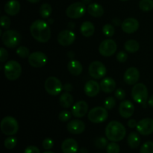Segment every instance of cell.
<instances>
[{
    "mask_svg": "<svg viewBox=\"0 0 153 153\" xmlns=\"http://www.w3.org/2000/svg\"><path fill=\"white\" fill-rule=\"evenodd\" d=\"M30 32L34 40L40 43H47L51 37V30L48 22L37 19L30 26Z\"/></svg>",
    "mask_w": 153,
    "mask_h": 153,
    "instance_id": "cell-1",
    "label": "cell"
},
{
    "mask_svg": "<svg viewBox=\"0 0 153 153\" xmlns=\"http://www.w3.org/2000/svg\"><path fill=\"white\" fill-rule=\"evenodd\" d=\"M126 134L125 126L118 121H111L105 128V136L111 142H119L123 140Z\"/></svg>",
    "mask_w": 153,
    "mask_h": 153,
    "instance_id": "cell-2",
    "label": "cell"
},
{
    "mask_svg": "<svg viewBox=\"0 0 153 153\" xmlns=\"http://www.w3.org/2000/svg\"><path fill=\"white\" fill-rule=\"evenodd\" d=\"M131 97L135 102L146 107L148 102V90L143 83H137L134 85L131 90Z\"/></svg>",
    "mask_w": 153,
    "mask_h": 153,
    "instance_id": "cell-3",
    "label": "cell"
},
{
    "mask_svg": "<svg viewBox=\"0 0 153 153\" xmlns=\"http://www.w3.org/2000/svg\"><path fill=\"white\" fill-rule=\"evenodd\" d=\"M1 132L7 136L14 135L19 130V123L14 117L10 116L3 118L0 123Z\"/></svg>",
    "mask_w": 153,
    "mask_h": 153,
    "instance_id": "cell-4",
    "label": "cell"
},
{
    "mask_svg": "<svg viewBox=\"0 0 153 153\" xmlns=\"http://www.w3.org/2000/svg\"><path fill=\"white\" fill-rule=\"evenodd\" d=\"M5 77L10 81H15L19 78L22 73V67L19 63L16 61H9L4 67Z\"/></svg>",
    "mask_w": 153,
    "mask_h": 153,
    "instance_id": "cell-5",
    "label": "cell"
},
{
    "mask_svg": "<svg viewBox=\"0 0 153 153\" xmlns=\"http://www.w3.org/2000/svg\"><path fill=\"white\" fill-rule=\"evenodd\" d=\"M1 40L6 47L14 48L20 43L21 35L17 31L7 29L1 35Z\"/></svg>",
    "mask_w": 153,
    "mask_h": 153,
    "instance_id": "cell-6",
    "label": "cell"
},
{
    "mask_svg": "<svg viewBox=\"0 0 153 153\" xmlns=\"http://www.w3.org/2000/svg\"><path fill=\"white\" fill-rule=\"evenodd\" d=\"M45 90L51 96H57L64 89L61 81L55 76L47 78L44 84Z\"/></svg>",
    "mask_w": 153,
    "mask_h": 153,
    "instance_id": "cell-7",
    "label": "cell"
},
{
    "mask_svg": "<svg viewBox=\"0 0 153 153\" xmlns=\"http://www.w3.org/2000/svg\"><path fill=\"white\" fill-rule=\"evenodd\" d=\"M108 113L107 109L100 106L91 109L88 112V120L94 123H101L105 122L108 119Z\"/></svg>",
    "mask_w": 153,
    "mask_h": 153,
    "instance_id": "cell-8",
    "label": "cell"
},
{
    "mask_svg": "<svg viewBox=\"0 0 153 153\" xmlns=\"http://www.w3.org/2000/svg\"><path fill=\"white\" fill-rule=\"evenodd\" d=\"M86 12L85 4L83 2H75L70 4L66 10V14L71 19L82 17Z\"/></svg>",
    "mask_w": 153,
    "mask_h": 153,
    "instance_id": "cell-9",
    "label": "cell"
},
{
    "mask_svg": "<svg viewBox=\"0 0 153 153\" xmlns=\"http://www.w3.org/2000/svg\"><path fill=\"white\" fill-rule=\"evenodd\" d=\"M117 49L116 42L112 39H107L102 42L99 46L100 55L104 57H111L116 52Z\"/></svg>",
    "mask_w": 153,
    "mask_h": 153,
    "instance_id": "cell-10",
    "label": "cell"
},
{
    "mask_svg": "<svg viewBox=\"0 0 153 153\" xmlns=\"http://www.w3.org/2000/svg\"><path fill=\"white\" fill-rule=\"evenodd\" d=\"M89 74L93 79H100L105 76L107 73V69L105 66L100 61H93L89 66Z\"/></svg>",
    "mask_w": 153,
    "mask_h": 153,
    "instance_id": "cell-11",
    "label": "cell"
},
{
    "mask_svg": "<svg viewBox=\"0 0 153 153\" xmlns=\"http://www.w3.org/2000/svg\"><path fill=\"white\" fill-rule=\"evenodd\" d=\"M30 65L35 68H40L46 64L48 58L46 54L42 52H34L30 54L28 58Z\"/></svg>",
    "mask_w": 153,
    "mask_h": 153,
    "instance_id": "cell-12",
    "label": "cell"
},
{
    "mask_svg": "<svg viewBox=\"0 0 153 153\" xmlns=\"http://www.w3.org/2000/svg\"><path fill=\"white\" fill-rule=\"evenodd\" d=\"M76 40V34L72 30H63L58 34V42L62 46H69Z\"/></svg>",
    "mask_w": 153,
    "mask_h": 153,
    "instance_id": "cell-13",
    "label": "cell"
},
{
    "mask_svg": "<svg viewBox=\"0 0 153 153\" xmlns=\"http://www.w3.org/2000/svg\"><path fill=\"white\" fill-rule=\"evenodd\" d=\"M137 131L142 135H149L153 132V120L151 118H144L137 123Z\"/></svg>",
    "mask_w": 153,
    "mask_h": 153,
    "instance_id": "cell-14",
    "label": "cell"
},
{
    "mask_svg": "<svg viewBox=\"0 0 153 153\" xmlns=\"http://www.w3.org/2000/svg\"><path fill=\"white\" fill-rule=\"evenodd\" d=\"M124 81L128 85H134L140 79V73L136 67H129L124 73Z\"/></svg>",
    "mask_w": 153,
    "mask_h": 153,
    "instance_id": "cell-15",
    "label": "cell"
},
{
    "mask_svg": "<svg viewBox=\"0 0 153 153\" xmlns=\"http://www.w3.org/2000/svg\"><path fill=\"white\" fill-rule=\"evenodd\" d=\"M134 111V106L131 102L124 100L121 102L119 106V114L123 118L128 119L133 115Z\"/></svg>",
    "mask_w": 153,
    "mask_h": 153,
    "instance_id": "cell-16",
    "label": "cell"
},
{
    "mask_svg": "<svg viewBox=\"0 0 153 153\" xmlns=\"http://www.w3.org/2000/svg\"><path fill=\"white\" fill-rule=\"evenodd\" d=\"M139 28V22L135 18L129 17L126 19L121 23V28L126 34H132L137 31Z\"/></svg>",
    "mask_w": 153,
    "mask_h": 153,
    "instance_id": "cell-17",
    "label": "cell"
},
{
    "mask_svg": "<svg viewBox=\"0 0 153 153\" xmlns=\"http://www.w3.org/2000/svg\"><path fill=\"white\" fill-rule=\"evenodd\" d=\"M88 105L85 101H79L72 107V114L76 118H82L88 113Z\"/></svg>",
    "mask_w": 153,
    "mask_h": 153,
    "instance_id": "cell-18",
    "label": "cell"
},
{
    "mask_svg": "<svg viewBox=\"0 0 153 153\" xmlns=\"http://www.w3.org/2000/svg\"><path fill=\"white\" fill-rule=\"evenodd\" d=\"M67 131L73 134H79L85 130V124L79 120H73L67 125Z\"/></svg>",
    "mask_w": 153,
    "mask_h": 153,
    "instance_id": "cell-19",
    "label": "cell"
},
{
    "mask_svg": "<svg viewBox=\"0 0 153 153\" xmlns=\"http://www.w3.org/2000/svg\"><path fill=\"white\" fill-rule=\"evenodd\" d=\"M100 89H101L100 85L98 82L94 80H90L85 84L84 91L88 97H94L98 95Z\"/></svg>",
    "mask_w": 153,
    "mask_h": 153,
    "instance_id": "cell-20",
    "label": "cell"
},
{
    "mask_svg": "<svg viewBox=\"0 0 153 153\" xmlns=\"http://www.w3.org/2000/svg\"><path fill=\"white\" fill-rule=\"evenodd\" d=\"M61 149L64 153H77L79 150V144L73 138H67L63 141Z\"/></svg>",
    "mask_w": 153,
    "mask_h": 153,
    "instance_id": "cell-21",
    "label": "cell"
},
{
    "mask_svg": "<svg viewBox=\"0 0 153 153\" xmlns=\"http://www.w3.org/2000/svg\"><path fill=\"white\" fill-rule=\"evenodd\" d=\"M4 12L10 16H15L20 10V4L17 0H10L5 4Z\"/></svg>",
    "mask_w": 153,
    "mask_h": 153,
    "instance_id": "cell-22",
    "label": "cell"
},
{
    "mask_svg": "<svg viewBox=\"0 0 153 153\" xmlns=\"http://www.w3.org/2000/svg\"><path fill=\"white\" fill-rule=\"evenodd\" d=\"M100 88L104 93L110 94L113 92L116 88V82L112 78L106 77L100 82Z\"/></svg>",
    "mask_w": 153,
    "mask_h": 153,
    "instance_id": "cell-23",
    "label": "cell"
},
{
    "mask_svg": "<svg viewBox=\"0 0 153 153\" xmlns=\"http://www.w3.org/2000/svg\"><path fill=\"white\" fill-rule=\"evenodd\" d=\"M67 68L70 74L74 76H79L83 70L82 64L77 60H71L67 64Z\"/></svg>",
    "mask_w": 153,
    "mask_h": 153,
    "instance_id": "cell-24",
    "label": "cell"
},
{
    "mask_svg": "<svg viewBox=\"0 0 153 153\" xmlns=\"http://www.w3.org/2000/svg\"><path fill=\"white\" fill-rule=\"evenodd\" d=\"M87 10L88 13L94 17H101L104 14V9L102 6L100 5L98 3H91L88 4Z\"/></svg>",
    "mask_w": 153,
    "mask_h": 153,
    "instance_id": "cell-25",
    "label": "cell"
},
{
    "mask_svg": "<svg viewBox=\"0 0 153 153\" xmlns=\"http://www.w3.org/2000/svg\"><path fill=\"white\" fill-rule=\"evenodd\" d=\"M80 31L82 35L86 37H91L95 32V27L91 22L85 21L81 25Z\"/></svg>",
    "mask_w": 153,
    "mask_h": 153,
    "instance_id": "cell-26",
    "label": "cell"
},
{
    "mask_svg": "<svg viewBox=\"0 0 153 153\" xmlns=\"http://www.w3.org/2000/svg\"><path fill=\"white\" fill-rule=\"evenodd\" d=\"M59 103L63 108H68L73 103V97L69 92H65L60 96Z\"/></svg>",
    "mask_w": 153,
    "mask_h": 153,
    "instance_id": "cell-27",
    "label": "cell"
},
{
    "mask_svg": "<svg viewBox=\"0 0 153 153\" xmlns=\"http://www.w3.org/2000/svg\"><path fill=\"white\" fill-rule=\"evenodd\" d=\"M127 143L131 149H136L140 143V137L137 132L132 131L129 134L127 138Z\"/></svg>",
    "mask_w": 153,
    "mask_h": 153,
    "instance_id": "cell-28",
    "label": "cell"
},
{
    "mask_svg": "<svg viewBox=\"0 0 153 153\" xmlns=\"http://www.w3.org/2000/svg\"><path fill=\"white\" fill-rule=\"evenodd\" d=\"M124 48H125L126 51L129 53H135L139 50L140 45L137 40H128L125 43Z\"/></svg>",
    "mask_w": 153,
    "mask_h": 153,
    "instance_id": "cell-29",
    "label": "cell"
},
{
    "mask_svg": "<svg viewBox=\"0 0 153 153\" xmlns=\"http://www.w3.org/2000/svg\"><path fill=\"white\" fill-rule=\"evenodd\" d=\"M52 7L49 3H43L40 7V15L43 19H48L52 14Z\"/></svg>",
    "mask_w": 153,
    "mask_h": 153,
    "instance_id": "cell-30",
    "label": "cell"
},
{
    "mask_svg": "<svg viewBox=\"0 0 153 153\" xmlns=\"http://www.w3.org/2000/svg\"><path fill=\"white\" fill-rule=\"evenodd\" d=\"M139 7L143 11H150L153 9V0H140Z\"/></svg>",
    "mask_w": 153,
    "mask_h": 153,
    "instance_id": "cell-31",
    "label": "cell"
},
{
    "mask_svg": "<svg viewBox=\"0 0 153 153\" xmlns=\"http://www.w3.org/2000/svg\"><path fill=\"white\" fill-rule=\"evenodd\" d=\"M17 143V140L15 137H7L4 141V146L6 149H12L16 146Z\"/></svg>",
    "mask_w": 153,
    "mask_h": 153,
    "instance_id": "cell-32",
    "label": "cell"
},
{
    "mask_svg": "<svg viewBox=\"0 0 153 153\" xmlns=\"http://www.w3.org/2000/svg\"><path fill=\"white\" fill-rule=\"evenodd\" d=\"M16 55L21 58H27L29 57L30 52L29 49L26 47V46H21L16 49Z\"/></svg>",
    "mask_w": 153,
    "mask_h": 153,
    "instance_id": "cell-33",
    "label": "cell"
},
{
    "mask_svg": "<svg viewBox=\"0 0 153 153\" xmlns=\"http://www.w3.org/2000/svg\"><path fill=\"white\" fill-rule=\"evenodd\" d=\"M140 153H153V142L146 141L141 146Z\"/></svg>",
    "mask_w": 153,
    "mask_h": 153,
    "instance_id": "cell-34",
    "label": "cell"
},
{
    "mask_svg": "<svg viewBox=\"0 0 153 153\" xmlns=\"http://www.w3.org/2000/svg\"><path fill=\"white\" fill-rule=\"evenodd\" d=\"M106 152L107 153H120V147L116 142H111L108 144L106 147Z\"/></svg>",
    "mask_w": 153,
    "mask_h": 153,
    "instance_id": "cell-35",
    "label": "cell"
},
{
    "mask_svg": "<svg viewBox=\"0 0 153 153\" xmlns=\"http://www.w3.org/2000/svg\"><path fill=\"white\" fill-rule=\"evenodd\" d=\"M114 28L111 24H105L102 28V33L107 37H112L114 34Z\"/></svg>",
    "mask_w": 153,
    "mask_h": 153,
    "instance_id": "cell-36",
    "label": "cell"
},
{
    "mask_svg": "<svg viewBox=\"0 0 153 153\" xmlns=\"http://www.w3.org/2000/svg\"><path fill=\"white\" fill-rule=\"evenodd\" d=\"M116 105V100L114 97H109L105 99L104 102V106L107 110H111Z\"/></svg>",
    "mask_w": 153,
    "mask_h": 153,
    "instance_id": "cell-37",
    "label": "cell"
},
{
    "mask_svg": "<svg viewBox=\"0 0 153 153\" xmlns=\"http://www.w3.org/2000/svg\"><path fill=\"white\" fill-rule=\"evenodd\" d=\"M95 146L98 149H104L107 147L108 146V140L105 137H98L95 141Z\"/></svg>",
    "mask_w": 153,
    "mask_h": 153,
    "instance_id": "cell-38",
    "label": "cell"
},
{
    "mask_svg": "<svg viewBox=\"0 0 153 153\" xmlns=\"http://www.w3.org/2000/svg\"><path fill=\"white\" fill-rule=\"evenodd\" d=\"M10 19L7 16H1L0 19V23H1V28L7 30L10 26Z\"/></svg>",
    "mask_w": 153,
    "mask_h": 153,
    "instance_id": "cell-39",
    "label": "cell"
},
{
    "mask_svg": "<svg viewBox=\"0 0 153 153\" xmlns=\"http://www.w3.org/2000/svg\"><path fill=\"white\" fill-rule=\"evenodd\" d=\"M70 118H71V113L68 111H62L58 114V119L61 122H67L68 120H70Z\"/></svg>",
    "mask_w": 153,
    "mask_h": 153,
    "instance_id": "cell-40",
    "label": "cell"
},
{
    "mask_svg": "<svg viewBox=\"0 0 153 153\" xmlns=\"http://www.w3.org/2000/svg\"><path fill=\"white\" fill-rule=\"evenodd\" d=\"M42 146H43V149H46V150H49V149H52V147L54 146V141L51 138H45L43 140V143H42Z\"/></svg>",
    "mask_w": 153,
    "mask_h": 153,
    "instance_id": "cell-41",
    "label": "cell"
},
{
    "mask_svg": "<svg viewBox=\"0 0 153 153\" xmlns=\"http://www.w3.org/2000/svg\"><path fill=\"white\" fill-rule=\"evenodd\" d=\"M114 95L117 100H123L126 97V91L122 88H118L115 91Z\"/></svg>",
    "mask_w": 153,
    "mask_h": 153,
    "instance_id": "cell-42",
    "label": "cell"
},
{
    "mask_svg": "<svg viewBox=\"0 0 153 153\" xmlns=\"http://www.w3.org/2000/svg\"><path fill=\"white\" fill-rule=\"evenodd\" d=\"M127 58H128V55L123 51L118 52L117 55V60L120 63L126 62L127 61Z\"/></svg>",
    "mask_w": 153,
    "mask_h": 153,
    "instance_id": "cell-43",
    "label": "cell"
},
{
    "mask_svg": "<svg viewBox=\"0 0 153 153\" xmlns=\"http://www.w3.org/2000/svg\"><path fill=\"white\" fill-rule=\"evenodd\" d=\"M8 58V53H7V51L4 48L1 47L0 49V61L1 63L4 62V61H7V59Z\"/></svg>",
    "mask_w": 153,
    "mask_h": 153,
    "instance_id": "cell-44",
    "label": "cell"
},
{
    "mask_svg": "<svg viewBox=\"0 0 153 153\" xmlns=\"http://www.w3.org/2000/svg\"><path fill=\"white\" fill-rule=\"evenodd\" d=\"M24 153H40V149L35 146H29L26 147Z\"/></svg>",
    "mask_w": 153,
    "mask_h": 153,
    "instance_id": "cell-45",
    "label": "cell"
},
{
    "mask_svg": "<svg viewBox=\"0 0 153 153\" xmlns=\"http://www.w3.org/2000/svg\"><path fill=\"white\" fill-rule=\"evenodd\" d=\"M128 126L129 127V128H134V127H137V122L134 119H130L128 121Z\"/></svg>",
    "mask_w": 153,
    "mask_h": 153,
    "instance_id": "cell-46",
    "label": "cell"
},
{
    "mask_svg": "<svg viewBox=\"0 0 153 153\" xmlns=\"http://www.w3.org/2000/svg\"><path fill=\"white\" fill-rule=\"evenodd\" d=\"M64 90L66 92H70L73 91V85L70 83H67L64 85Z\"/></svg>",
    "mask_w": 153,
    "mask_h": 153,
    "instance_id": "cell-47",
    "label": "cell"
},
{
    "mask_svg": "<svg viewBox=\"0 0 153 153\" xmlns=\"http://www.w3.org/2000/svg\"><path fill=\"white\" fill-rule=\"evenodd\" d=\"M147 103H148V105L150 106V107L153 108V94L150 97H149V100H148Z\"/></svg>",
    "mask_w": 153,
    "mask_h": 153,
    "instance_id": "cell-48",
    "label": "cell"
},
{
    "mask_svg": "<svg viewBox=\"0 0 153 153\" xmlns=\"http://www.w3.org/2000/svg\"><path fill=\"white\" fill-rule=\"evenodd\" d=\"M75 27H76V25H75V23L73 22H70L68 23V28H70V30L74 29Z\"/></svg>",
    "mask_w": 153,
    "mask_h": 153,
    "instance_id": "cell-49",
    "label": "cell"
},
{
    "mask_svg": "<svg viewBox=\"0 0 153 153\" xmlns=\"http://www.w3.org/2000/svg\"><path fill=\"white\" fill-rule=\"evenodd\" d=\"M112 21H113V23L115 25H120V20L119 19H116V18H115V19H114Z\"/></svg>",
    "mask_w": 153,
    "mask_h": 153,
    "instance_id": "cell-50",
    "label": "cell"
},
{
    "mask_svg": "<svg viewBox=\"0 0 153 153\" xmlns=\"http://www.w3.org/2000/svg\"><path fill=\"white\" fill-rule=\"evenodd\" d=\"M79 153H88V150L85 148H82L79 151Z\"/></svg>",
    "mask_w": 153,
    "mask_h": 153,
    "instance_id": "cell-51",
    "label": "cell"
},
{
    "mask_svg": "<svg viewBox=\"0 0 153 153\" xmlns=\"http://www.w3.org/2000/svg\"><path fill=\"white\" fill-rule=\"evenodd\" d=\"M68 56L70 58H74V54H73V52H70L68 53Z\"/></svg>",
    "mask_w": 153,
    "mask_h": 153,
    "instance_id": "cell-52",
    "label": "cell"
},
{
    "mask_svg": "<svg viewBox=\"0 0 153 153\" xmlns=\"http://www.w3.org/2000/svg\"><path fill=\"white\" fill-rule=\"evenodd\" d=\"M28 1L31 3H37L41 1V0H28Z\"/></svg>",
    "mask_w": 153,
    "mask_h": 153,
    "instance_id": "cell-53",
    "label": "cell"
},
{
    "mask_svg": "<svg viewBox=\"0 0 153 153\" xmlns=\"http://www.w3.org/2000/svg\"><path fill=\"white\" fill-rule=\"evenodd\" d=\"M91 0H82V2L84 3L85 4H89L90 2H91Z\"/></svg>",
    "mask_w": 153,
    "mask_h": 153,
    "instance_id": "cell-54",
    "label": "cell"
},
{
    "mask_svg": "<svg viewBox=\"0 0 153 153\" xmlns=\"http://www.w3.org/2000/svg\"><path fill=\"white\" fill-rule=\"evenodd\" d=\"M53 22H54V19H48V23L49 24H52V23H53Z\"/></svg>",
    "mask_w": 153,
    "mask_h": 153,
    "instance_id": "cell-55",
    "label": "cell"
},
{
    "mask_svg": "<svg viewBox=\"0 0 153 153\" xmlns=\"http://www.w3.org/2000/svg\"><path fill=\"white\" fill-rule=\"evenodd\" d=\"M44 153H55V152H44Z\"/></svg>",
    "mask_w": 153,
    "mask_h": 153,
    "instance_id": "cell-56",
    "label": "cell"
},
{
    "mask_svg": "<svg viewBox=\"0 0 153 153\" xmlns=\"http://www.w3.org/2000/svg\"><path fill=\"white\" fill-rule=\"evenodd\" d=\"M121 1H127V0H121Z\"/></svg>",
    "mask_w": 153,
    "mask_h": 153,
    "instance_id": "cell-57",
    "label": "cell"
}]
</instances>
